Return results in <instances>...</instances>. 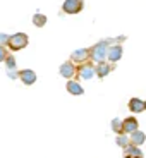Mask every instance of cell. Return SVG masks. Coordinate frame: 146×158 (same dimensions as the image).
I'll use <instances>...</instances> for the list:
<instances>
[{"label": "cell", "mask_w": 146, "mask_h": 158, "mask_svg": "<svg viewBox=\"0 0 146 158\" xmlns=\"http://www.w3.org/2000/svg\"><path fill=\"white\" fill-rule=\"evenodd\" d=\"M108 48H110V41L108 40H102L95 47H91V60H95L96 64L103 62L108 57Z\"/></svg>", "instance_id": "1"}, {"label": "cell", "mask_w": 146, "mask_h": 158, "mask_svg": "<svg viewBox=\"0 0 146 158\" xmlns=\"http://www.w3.org/2000/svg\"><path fill=\"white\" fill-rule=\"evenodd\" d=\"M28 35L26 33H16V35H12L10 38H9V43L7 47L10 48L12 52H17V50H23L24 47H28Z\"/></svg>", "instance_id": "2"}, {"label": "cell", "mask_w": 146, "mask_h": 158, "mask_svg": "<svg viewBox=\"0 0 146 158\" xmlns=\"http://www.w3.org/2000/svg\"><path fill=\"white\" fill-rule=\"evenodd\" d=\"M84 7V0H65L62 4V10L65 14H79Z\"/></svg>", "instance_id": "3"}, {"label": "cell", "mask_w": 146, "mask_h": 158, "mask_svg": "<svg viewBox=\"0 0 146 158\" xmlns=\"http://www.w3.org/2000/svg\"><path fill=\"white\" fill-rule=\"evenodd\" d=\"M71 60L74 64H77V65H81V64L91 60V48H79V50L72 52Z\"/></svg>", "instance_id": "4"}, {"label": "cell", "mask_w": 146, "mask_h": 158, "mask_svg": "<svg viewBox=\"0 0 146 158\" xmlns=\"http://www.w3.org/2000/svg\"><path fill=\"white\" fill-rule=\"evenodd\" d=\"M95 74H96V67L90 62V60L81 64L77 67V77H81V79H91Z\"/></svg>", "instance_id": "5"}, {"label": "cell", "mask_w": 146, "mask_h": 158, "mask_svg": "<svg viewBox=\"0 0 146 158\" xmlns=\"http://www.w3.org/2000/svg\"><path fill=\"white\" fill-rule=\"evenodd\" d=\"M59 72H60V76H62V77L72 79V77H76V76H77V67H76V64L72 62V60H69V62H64L62 65H60Z\"/></svg>", "instance_id": "6"}, {"label": "cell", "mask_w": 146, "mask_h": 158, "mask_svg": "<svg viewBox=\"0 0 146 158\" xmlns=\"http://www.w3.org/2000/svg\"><path fill=\"white\" fill-rule=\"evenodd\" d=\"M122 45L120 43H117V45H112L110 48H108V57H107V60L108 62H112V64H115V62H119V60L122 59Z\"/></svg>", "instance_id": "7"}, {"label": "cell", "mask_w": 146, "mask_h": 158, "mask_svg": "<svg viewBox=\"0 0 146 158\" xmlns=\"http://www.w3.org/2000/svg\"><path fill=\"white\" fill-rule=\"evenodd\" d=\"M19 79L23 81L24 84H28V86H31V84L36 83V72L31 71V69H24V71L19 72Z\"/></svg>", "instance_id": "8"}, {"label": "cell", "mask_w": 146, "mask_h": 158, "mask_svg": "<svg viewBox=\"0 0 146 158\" xmlns=\"http://www.w3.org/2000/svg\"><path fill=\"white\" fill-rule=\"evenodd\" d=\"M95 67H96V76H98V77H105V76H108L112 72L114 65H112V62H105V60H103V62L96 64Z\"/></svg>", "instance_id": "9"}, {"label": "cell", "mask_w": 146, "mask_h": 158, "mask_svg": "<svg viewBox=\"0 0 146 158\" xmlns=\"http://www.w3.org/2000/svg\"><path fill=\"white\" fill-rule=\"evenodd\" d=\"M124 158H144V156H143V151L136 144L131 143L129 146L124 148Z\"/></svg>", "instance_id": "10"}, {"label": "cell", "mask_w": 146, "mask_h": 158, "mask_svg": "<svg viewBox=\"0 0 146 158\" xmlns=\"http://www.w3.org/2000/svg\"><path fill=\"white\" fill-rule=\"evenodd\" d=\"M129 110L134 112V114H141V112L146 110V102L139 98H131L129 100Z\"/></svg>", "instance_id": "11"}, {"label": "cell", "mask_w": 146, "mask_h": 158, "mask_svg": "<svg viewBox=\"0 0 146 158\" xmlns=\"http://www.w3.org/2000/svg\"><path fill=\"white\" fill-rule=\"evenodd\" d=\"M139 127V122L136 117H127L124 118V132L126 134H131V132H134V131H138Z\"/></svg>", "instance_id": "12"}, {"label": "cell", "mask_w": 146, "mask_h": 158, "mask_svg": "<svg viewBox=\"0 0 146 158\" xmlns=\"http://www.w3.org/2000/svg\"><path fill=\"white\" fill-rule=\"evenodd\" d=\"M67 91L71 93V95H74V96H81L84 93V89H83V86L77 83V81H74V79H71V81H67Z\"/></svg>", "instance_id": "13"}, {"label": "cell", "mask_w": 146, "mask_h": 158, "mask_svg": "<svg viewBox=\"0 0 146 158\" xmlns=\"http://www.w3.org/2000/svg\"><path fill=\"white\" fill-rule=\"evenodd\" d=\"M129 138H131V143H132V144H136V146H141L143 143L146 141V134H144V132H141L139 129L134 131V132H131Z\"/></svg>", "instance_id": "14"}, {"label": "cell", "mask_w": 146, "mask_h": 158, "mask_svg": "<svg viewBox=\"0 0 146 158\" xmlns=\"http://www.w3.org/2000/svg\"><path fill=\"white\" fill-rule=\"evenodd\" d=\"M115 143H117L119 148H126L131 144V138L126 132H120V134H117V138H115Z\"/></svg>", "instance_id": "15"}, {"label": "cell", "mask_w": 146, "mask_h": 158, "mask_svg": "<svg viewBox=\"0 0 146 158\" xmlns=\"http://www.w3.org/2000/svg\"><path fill=\"white\" fill-rule=\"evenodd\" d=\"M33 24H35L36 28H43L45 24H47V16L41 14V12H36L35 16H33Z\"/></svg>", "instance_id": "16"}, {"label": "cell", "mask_w": 146, "mask_h": 158, "mask_svg": "<svg viewBox=\"0 0 146 158\" xmlns=\"http://www.w3.org/2000/svg\"><path fill=\"white\" fill-rule=\"evenodd\" d=\"M110 126H112V131H114L115 134L124 132V120H120V118H114Z\"/></svg>", "instance_id": "17"}, {"label": "cell", "mask_w": 146, "mask_h": 158, "mask_svg": "<svg viewBox=\"0 0 146 158\" xmlns=\"http://www.w3.org/2000/svg\"><path fill=\"white\" fill-rule=\"evenodd\" d=\"M5 65H7V71H14V69H16V59H14L12 55H7Z\"/></svg>", "instance_id": "18"}, {"label": "cell", "mask_w": 146, "mask_h": 158, "mask_svg": "<svg viewBox=\"0 0 146 158\" xmlns=\"http://www.w3.org/2000/svg\"><path fill=\"white\" fill-rule=\"evenodd\" d=\"M7 55H9V52H7V48H5V45H0V62H5Z\"/></svg>", "instance_id": "19"}, {"label": "cell", "mask_w": 146, "mask_h": 158, "mask_svg": "<svg viewBox=\"0 0 146 158\" xmlns=\"http://www.w3.org/2000/svg\"><path fill=\"white\" fill-rule=\"evenodd\" d=\"M9 38H10L9 35H5V33H0V45H7V43H9Z\"/></svg>", "instance_id": "20"}]
</instances>
